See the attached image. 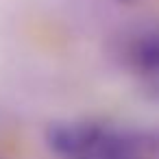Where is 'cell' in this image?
I'll return each mask as SVG.
<instances>
[{
  "instance_id": "7a4b0ae2",
  "label": "cell",
  "mask_w": 159,
  "mask_h": 159,
  "mask_svg": "<svg viewBox=\"0 0 159 159\" xmlns=\"http://www.w3.org/2000/svg\"><path fill=\"white\" fill-rule=\"evenodd\" d=\"M118 2H133V0H118Z\"/></svg>"
},
{
  "instance_id": "6da1fadb",
  "label": "cell",
  "mask_w": 159,
  "mask_h": 159,
  "mask_svg": "<svg viewBox=\"0 0 159 159\" xmlns=\"http://www.w3.org/2000/svg\"><path fill=\"white\" fill-rule=\"evenodd\" d=\"M131 61L135 72H139L155 89L159 87V33H150L135 42Z\"/></svg>"
}]
</instances>
